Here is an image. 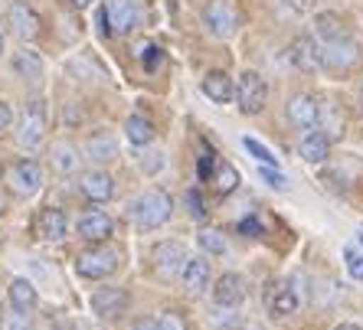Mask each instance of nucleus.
Instances as JSON below:
<instances>
[{
	"label": "nucleus",
	"instance_id": "f257e3e1",
	"mask_svg": "<svg viewBox=\"0 0 363 330\" xmlns=\"http://www.w3.org/2000/svg\"><path fill=\"white\" fill-rule=\"evenodd\" d=\"M174 216V200H170L167 190L154 186L147 193H141L135 203L128 206V220H135L141 229H157Z\"/></svg>",
	"mask_w": 363,
	"mask_h": 330
},
{
	"label": "nucleus",
	"instance_id": "f03ea898",
	"mask_svg": "<svg viewBox=\"0 0 363 330\" xmlns=\"http://www.w3.org/2000/svg\"><path fill=\"white\" fill-rule=\"evenodd\" d=\"M118 262H121L118 249L108 246V242H95L92 249L79 252V258H76V271L82 275V278L101 281V278H111V275L118 271Z\"/></svg>",
	"mask_w": 363,
	"mask_h": 330
},
{
	"label": "nucleus",
	"instance_id": "7ed1b4c3",
	"mask_svg": "<svg viewBox=\"0 0 363 330\" xmlns=\"http://www.w3.org/2000/svg\"><path fill=\"white\" fill-rule=\"evenodd\" d=\"M17 141H20V147H26V151H33V147H40L43 141H46V105H43L40 98L26 102L23 115H20Z\"/></svg>",
	"mask_w": 363,
	"mask_h": 330
},
{
	"label": "nucleus",
	"instance_id": "20e7f679",
	"mask_svg": "<svg viewBox=\"0 0 363 330\" xmlns=\"http://www.w3.org/2000/svg\"><path fill=\"white\" fill-rule=\"evenodd\" d=\"M236 102H239V111H242V115H259V111L265 108V102H269V85H265V79L259 76V72L245 69L242 76H239Z\"/></svg>",
	"mask_w": 363,
	"mask_h": 330
},
{
	"label": "nucleus",
	"instance_id": "39448f33",
	"mask_svg": "<svg viewBox=\"0 0 363 330\" xmlns=\"http://www.w3.org/2000/svg\"><path fill=\"white\" fill-rule=\"evenodd\" d=\"M357 59H360V46L350 36L321 42V66L330 69V72H347V69L357 66Z\"/></svg>",
	"mask_w": 363,
	"mask_h": 330
},
{
	"label": "nucleus",
	"instance_id": "423d86ee",
	"mask_svg": "<svg viewBox=\"0 0 363 330\" xmlns=\"http://www.w3.org/2000/svg\"><path fill=\"white\" fill-rule=\"evenodd\" d=\"M203 23L216 40H229L239 30V10L229 0H213L210 7L203 10Z\"/></svg>",
	"mask_w": 363,
	"mask_h": 330
},
{
	"label": "nucleus",
	"instance_id": "0eeeda50",
	"mask_svg": "<svg viewBox=\"0 0 363 330\" xmlns=\"http://www.w3.org/2000/svg\"><path fill=\"white\" fill-rule=\"evenodd\" d=\"M7 26H10V33L17 36L20 42H30V40L40 36L43 20H40V13L26 4V0H13L10 10H7Z\"/></svg>",
	"mask_w": 363,
	"mask_h": 330
},
{
	"label": "nucleus",
	"instance_id": "6e6552de",
	"mask_svg": "<svg viewBox=\"0 0 363 330\" xmlns=\"http://www.w3.org/2000/svg\"><path fill=\"white\" fill-rule=\"evenodd\" d=\"M7 183H10V190H13V196H20V200H26V196H33L36 190H40V183H43V170H40V164L36 161H17L13 167H10V173H7Z\"/></svg>",
	"mask_w": 363,
	"mask_h": 330
},
{
	"label": "nucleus",
	"instance_id": "1a4fd4ad",
	"mask_svg": "<svg viewBox=\"0 0 363 330\" xmlns=\"http://www.w3.org/2000/svg\"><path fill=\"white\" fill-rule=\"evenodd\" d=\"M184 265H186V249L180 242H161L154 249V271H157V278L174 281L184 271Z\"/></svg>",
	"mask_w": 363,
	"mask_h": 330
},
{
	"label": "nucleus",
	"instance_id": "9d476101",
	"mask_svg": "<svg viewBox=\"0 0 363 330\" xmlns=\"http://www.w3.org/2000/svg\"><path fill=\"white\" fill-rule=\"evenodd\" d=\"M265 307H269L272 317H288V314L298 311V295L288 281H272L269 291H265Z\"/></svg>",
	"mask_w": 363,
	"mask_h": 330
},
{
	"label": "nucleus",
	"instance_id": "9b49d317",
	"mask_svg": "<svg viewBox=\"0 0 363 330\" xmlns=\"http://www.w3.org/2000/svg\"><path fill=\"white\" fill-rule=\"evenodd\" d=\"M128 307V295L121 288H101L92 295V311L101 321H118Z\"/></svg>",
	"mask_w": 363,
	"mask_h": 330
},
{
	"label": "nucleus",
	"instance_id": "f8f14e48",
	"mask_svg": "<svg viewBox=\"0 0 363 330\" xmlns=\"http://www.w3.org/2000/svg\"><path fill=\"white\" fill-rule=\"evenodd\" d=\"M79 236L89 239V242H108V239L115 236V220L101 210H89L82 220H79Z\"/></svg>",
	"mask_w": 363,
	"mask_h": 330
},
{
	"label": "nucleus",
	"instance_id": "ddd939ff",
	"mask_svg": "<svg viewBox=\"0 0 363 330\" xmlns=\"http://www.w3.org/2000/svg\"><path fill=\"white\" fill-rule=\"evenodd\" d=\"M108 17H111V33H131V30L141 26V7H138V0H111Z\"/></svg>",
	"mask_w": 363,
	"mask_h": 330
},
{
	"label": "nucleus",
	"instance_id": "4468645a",
	"mask_svg": "<svg viewBox=\"0 0 363 330\" xmlns=\"http://www.w3.org/2000/svg\"><path fill=\"white\" fill-rule=\"evenodd\" d=\"M213 301H216V307H239L245 301V281L233 271L220 275L213 285Z\"/></svg>",
	"mask_w": 363,
	"mask_h": 330
},
{
	"label": "nucleus",
	"instance_id": "2eb2a0df",
	"mask_svg": "<svg viewBox=\"0 0 363 330\" xmlns=\"http://www.w3.org/2000/svg\"><path fill=\"white\" fill-rule=\"evenodd\" d=\"M288 59H291L295 69H301V72H314V69L321 66V42H314L311 36H298L291 42V50H288Z\"/></svg>",
	"mask_w": 363,
	"mask_h": 330
},
{
	"label": "nucleus",
	"instance_id": "dca6fc26",
	"mask_svg": "<svg viewBox=\"0 0 363 330\" xmlns=\"http://www.w3.org/2000/svg\"><path fill=\"white\" fill-rule=\"evenodd\" d=\"M288 121L295 127H318V115H321V105L314 95H295L291 102H288Z\"/></svg>",
	"mask_w": 363,
	"mask_h": 330
},
{
	"label": "nucleus",
	"instance_id": "f3484780",
	"mask_svg": "<svg viewBox=\"0 0 363 330\" xmlns=\"http://www.w3.org/2000/svg\"><path fill=\"white\" fill-rule=\"evenodd\" d=\"M36 236L43 242H62L66 239V212L56 210V206H46L36 216Z\"/></svg>",
	"mask_w": 363,
	"mask_h": 330
},
{
	"label": "nucleus",
	"instance_id": "a211bd4d",
	"mask_svg": "<svg viewBox=\"0 0 363 330\" xmlns=\"http://www.w3.org/2000/svg\"><path fill=\"white\" fill-rule=\"evenodd\" d=\"M200 89H203V95L216 105H226V102L236 98V85H233V79H229L226 72H220V69H216V72H206L203 82H200Z\"/></svg>",
	"mask_w": 363,
	"mask_h": 330
},
{
	"label": "nucleus",
	"instance_id": "6ab92c4d",
	"mask_svg": "<svg viewBox=\"0 0 363 330\" xmlns=\"http://www.w3.org/2000/svg\"><path fill=\"white\" fill-rule=\"evenodd\" d=\"M79 186H82L85 200H92V203H108L111 196H115V180L105 170H89Z\"/></svg>",
	"mask_w": 363,
	"mask_h": 330
},
{
	"label": "nucleus",
	"instance_id": "aec40b11",
	"mask_svg": "<svg viewBox=\"0 0 363 330\" xmlns=\"http://www.w3.org/2000/svg\"><path fill=\"white\" fill-rule=\"evenodd\" d=\"M180 281H184L186 295H203L210 288V262L206 258H186L184 271H180Z\"/></svg>",
	"mask_w": 363,
	"mask_h": 330
},
{
	"label": "nucleus",
	"instance_id": "412c9836",
	"mask_svg": "<svg viewBox=\"0 0 363 330\" xmlns=\"http://www.w3.org/2000/svg\"><path fill=\"white\" fill-rule=\"evenodd\" d=\"M298 154L301 161L308 164H324L330 157V137L324 131H308V135L298 141Z\"/></svg>",
	"mask_w": 363,
	"mask_h": 330
},
{
	"label": "nucleus",
	"instance_id": "4be33fe9",
	"mask_svg": "<svg viewBox=\"0 0 363 330\" xmlns=\"http://www.w3.org/2000/svg\"><path fill=\"white\" fill-rule=\"evenodd\" d=\"M85 154L89 161H99V164H108L118 157V141L108 135V131H92L89 144H85Z\"/></svg>",
	"mask_w": 363,
	"mask_h": 330
},
{
	"label": "nucleus",
	"instance_id": "5701e85b",
	"mask_svg": "<svg viewBox=\"0 0 363 330\" xmlns=\"http://www.w3.org/2000/svg\"><path fill=\"white\" fill-rule=\"evenodd\" d=\"M7 297H10V307H17V311H26V314H33L36 305H40V295H36L33 281H26V278L10 281Z\"/></svg>",
	"mask_w": 363,
	"mask_h": 330
},
{
	"label": "nucleus",
	"instance_id": "b1692460",
	"mask_svg": "<svg viewBox=\"0 0 363 330\" xmlns=\"http://www.w3.org/2000/svg\"><path fill=\"white\" fill-rule=\"evenodd\" d=\"M79 147H72L69 141H56L50 151V164L52 170H60V173H72V170H79Z\"/></svg>",
	"mask_w": 363,
	"mask_h": 330
},
{
	"label": "nucleus",
	"instance_id": "393cba45",
	"mask_svg": "<svg viewBox=\"0 0 363 330\" xmlns=\"http://www.w3.org/2000/svg\"><path fill=\"white\" fill-rule=\"evenodd\" d=\"M125 137L131 147H147L154 141V125L144 115H131L125 121Z\"/></svg>",
	"mask_w": 363,
	"mask_h": 330
},
{
	"label": "nucleus",
	"instance_id": "a878e982",
	"mask_svg": "<svg viewBox=\"0 0 363 330\" xmlns=\"http://www.w3.org/2000/svg\"><path fill=\"white\" fill-rule=\"evenodd\" d=\"M13 69H17V76L26 79V82H43V59H40V52L20 50L17 56H13Z\"/></svg>",
	"mask_w": 363,
	"mask_h": 330
},
{
	"label": "nucleus",
	"instance_id": "bb28decb",
	"mask_svg": "<svg viewBox=\"0 0 363 330\" xmlns=\"http://www.w3.org/2000/svg\"><path fill=\"white\" fill-rule=\"evenodd\" d=\"M314 36H318L321 42L337 40V36H347V26L337 13H321V17L314 20Z\"/></svg>",
	"mask_w": 363,
	"mask_h": 330
},
{
	"label": "nucleus",
	"instance_id": "cd10ccee",
	"mask_svg": "<svg viewBox=\"0 0 363 330\" xmlns=\"http://www.w3.org/2000/svg\"><path fill=\"white\" fill-rule=\"evenodd\" d=\"M69 72L85 79V82H101V79H105L101 66L92 59V56H76V59H69Z\"/></svg>",
	"mask_w": 363,
	"mask_h": 330
},
{
	"label": "nucleus",
	"instance_id": "c85d7f7f",
	"mask_svg": "<svg viewBox=\"0 0 363 330\" xmlns=\"http://www.w3.org/2000/svg\"><path fill=\"white\" fill-rule=\"evenodd\" d=\"M318 125H324V131H328V137L334 141V137L344 135V118L337 115V108L334 105H321V115H318Z\"/></svg>",
	"mask_w": 363,
	"mask_h": 330
},
{
	"label": "nucleus",
	"instance_id": "c756f323",
	"mask_svg": "<svg viewBox=\"0 0 363 330\" xmlns=\"http://www.w3.org/2000/svg\"><path fill=\"white\" fill-rule=\"evenodd\" d=\"M213 180H216V193L226 196V193H233V190L239 186V170L233 167V164L223 161L220 167H216V177H213Z\"/></svg>",
	"mask_w": 363,
	"mask_h": 330
},
{
	"label": "nucleus",
	"instance_id": "7c9ffc66",
	"mask_svg": "<svg viewBox=\"0 0 363 330\" xmlns=\"http://www.w3.org/2000/svg\"><path fill=\"white\" fill-rule=\"evenodd\" d=\"M0 330H33V324H30V314L17 311V307H10V311L0 314Z\"/></svg>",
	"mask_w": 363,
	"mask_h": 330
},
{
	"label": "nucleus",
	"instance_id": "2f4dec72",
	"mask_svg": "<svg viewBox=\"0 0 363 330\" xmlns=\"http://www.w3.org/2000/svg\"><path fill=\"white\" fill-rule=\"evenodd\" d=\"M200 246H203V252L223 255V252H226V239H223L220 229H203V232H200Z\"/></svg>",
	"mask_w": 363,
	"mask_h": 330
},
{
	"label": "nucleus",
	"instance_id": "473e14b6",
	"mask_svg": "<svg viewBox=\"0 0 363 330\" xmlns=\"http://www.w3.org/2000/svg\"><path fill=\"white\" fill-rule=\"evenodd\" d=\"M242 147H245V151H249V154H252L255 161H262L265 167H279V157H275V154H272L265 144H259L255 137H245V141H242Z\"/></svg>",
	"mask_w": 363,
	"mask_h": 330
},
{
	"label": "nucleus",
	"instance_id": "72a5a7b5",
	"mask_svg": "<svg viewBox=\"0 0 363 330\" xmlns=\"http://www.w3.org/2000/svg\"><path fill=\"white\" fill-rule=\"evenodd\" d=\"M186 212L194 216V220H203L206 216V203H203V196H200V190H186Z\"/></svg>",
	"mask_w": 363,
	"mask_h": 330
},
{
	"label": "nucleus",
	"instance_id": "f704fd0d",
	"mask_svg": "<svg viewBox=\"0 0 363 330\" xmlns=\"http://www.w3.org/2000/svg\"><path fill=\"white\" fill-rule=\"evenodd\" d=\"M344 262H347V271H350V278H354V281H363V255L354 252V249H347V252H344Z\"/></svg>",
	"mask_w": 363,
	"mask_h": 330
},
{
	"label": "nucleus",
	"instance_id": "c9c22d12",
	"mask_svg": "<svg viewBox=\"0 0 363 330\" xmlns=\"http://www.w3.org/2000/svg\"><path fill=\"white\" fill-rule=\"evenodd\" d=\"M138 56H141V62H144V69H147V72H154V69L164 62V52L157 50V46H144V52H138Z\"/></svg>",
	"mask_w": 363,
	"mask_h": 330
},
{
	"label": "nucleus",
	"instance_id": "e433bc0d",
	"mask_svg": "<svg viewBox=\"0 0 363 330\" xmlns=\"http://www.w3.org/2000/svg\"><path fill=\"white\" fill-rule=\"evenodd\" d=\"M259 177H262L265 183L272 186V190H288V180L281 177V173H279L275 167H265V164H262V170H259Z\"/></svg>",
	"mask_w": 363,
	"mask_h": 330
},
{
	"label": "nucleus",
	"instance_id": "4c0bfd02",
	"mask_svg": "<svg viewBox=\"0 0 363 330\" xmlns=\"http://www.w3.org/2000/svg\"><path fill=\"white\" fill-rule=\"evenodd\" d=\"M157 330H186V324L177 311H164L161 321H157Z\"/></svg>",
	"mask_w": 363,
	"mask_h": 330
},
{
	"label": "nucleus",
	"instance_id": "58836bf2",
	"mask_svg": "<svg viewBox=\"0 0 363 330\" xmlns=\"http://www.w3.org/2000/svg\"><path fill=\"white\" fill-rule=\"evenodd\" d=\"M141 167L147 170V173H157V170L164 167V154H161V151H157V154H154V151L141 154Z\"/></svg>",
	"mask_w": 363,
	"mask_h": 330
},
{
	"label": "nucleus",
	"instance_id": "ea45409f",
	"mask_svg": "<svg viewBox=\"0 0 363 330\" xmlns=\"http://www.w3.org/2000/svg\"><path fill=\"white\" fill-rule=\"evenodd\" d=\"M213 170H216V154L206 151L200 157V180H210L213 177Z\"/></svg>",
	"mask_w": 363,
	"mask_h": 330
},
{
	"label": "nucleus",
	"instance_id": "a19ab883",
	"mask_svg": "<svg viewBox=\"0 0 363 330\" xmlns=\"http://www.w3.org/2000/svg\"><path fill=\"white\" fill-rule=\"evenodd\" d=\"M239 232H242V236H262V222L255 220V216H249V220L239 222Z\"/></svg>",
	"mask_w": 363,
	"mask_h": 330
},
{
	"label": "nucleus",
	"instance_id": "79ce46f5",
	"mask_svg": "<svg viewBox=\"0 0 363 330\" xmlns=\"http://www.w3.org/2000/svg\"><path fill=\"white\" fill-rule=\"evenodd\" d=\"M10 121H13V108H10V102H4V98H0V135L10 127Z\"/></svg>",
	"mask_w": 363,
	"mask_h": 330
},
{
	"label": "nucleus",
	"instance_id": "37998d69",
	"mask_svg": "<svg viewBox=\"0 0 363 330\" xmlns=\"http://www.w3.org/2000/svg\"><path fill=\"white\" fill-rule=\"evenodd\" d=\"M99 30H101V36H108V33H111V17H108V7H101V13H99Z\"/></svg>",
	"mask_w": 363,
	"mask_h": 330
},
{
	"label": "nucleus",
	"instance_id": "c03bdc74",
	"mask_svg": "<svg viewBox=\"0 0 363 330\" xmlns=\"http://www.w3.org/2000/svg\"><path fill=\"white\" fill-rule=\"evenodd\" d=\"M135 330H157V321H138Z\"/></svg>",
	"mask_w": 363,
	"mask_h": 330
},
{
	"label": "nucleus",
	"instance_id": "a18cd8bd",
	"mask_svg": "<svg viewBox=\"0 0 363 330\" xmlns=\"http://www.w3.org/2000/svg\"><path fill=\"white\" fill-rule=\"evenodd\" d=\"M69 4H72V7H76V10H85V7H92L95 0H69Z\"/></svg>",
	"mask_w": 363,
	"mask_h": 330
},
{
	"label": "nucleus",
	"instance_id": "49530a36",
	"mask_svg": "<svg viewBox=\"0 0 363 330\" xmlns=\"http://www.w3.org/2000/svg\"><path fill=\"white\" fill-rule=\"evenodd\" d=\"M334 330H363V327H357V324H340V327H334Z\"/></svg>",
	"mask_w": 363,
	"mask_h": 330
},
{
	"label": "nucleus",
	"instance_id": "de8ad7c7",
	"mask_svg": "<svg viewBox=\"0 0 363 330\" xmlns=\"http://www.w3.org/2000/svg\"><path fill=\"white\" fill-rule=\"evenodd\" d=\"M304 7H314V4H321V0H301Z\"/></svg>",
	"mask_w": 363,
	"mask_h": 330
},
{
	"label": "nucleus",
	"instance_id": "09e8293b",
	"mask_svg": "<svg viewBox=\"0 0 363 330\" xmlns=\"http://www.w3.org/2000/svg\"><path fill=\"white\" fill-rule=\"evenodd\" d=\"M0 52H4V33H0Z\"/></svg>",
	"mask_w": 363,
	"mask_h": 330
},
{
	"label": "nucleus",
	"instance_id": "8fccbe9b",
	"mask_svg": "<svg viewBox=\"0 0 363 330\" xmlns=\"http://www.w3.org/2000/svg\"><path fill=\"white\" fill-rule=\"evenodd\" d=\"M357 239H360V246H363V232H360V236H357Z\"/></svg>",
	"mask_w": 363,
	"mask_h": 330
},
{
	"label": "nucleus",
	"instance_id": "3c124183",
	"mask_svg": "<svg viewBox=\"0 0 363 330\" xmlns=\"http://www.w3.org/2000/svg\"><path fill=\"white\" fill-rule=\"evenodd\" d=\"M242 330H259V327H242Z\"/></svg>",
	"mask_w": 363,
	"mask_h": 330
}]
</instances>
